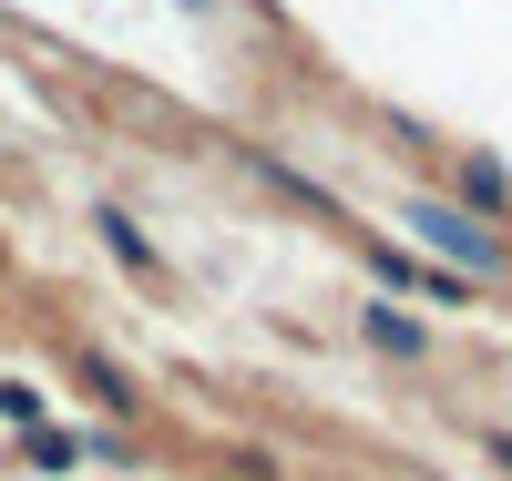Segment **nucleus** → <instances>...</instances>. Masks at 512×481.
<instances>
[{
  "label": "nucleus",
  "mask_w": 512,
  "mask_h": 481,
  "mask_svg": "<svg viewBox=\"0 0 512 481\" xmlns=\"http://www.w3.org/2000/svg\"><path fill=\"white\" fill-rule=\"evenodd\" d=\"M410 226H420V236H431V246H451V256H472V267H482V236H472V226H461V215H410Z\"/></svg>",
  "instance_id": "obj_1"
}]
</instances>
